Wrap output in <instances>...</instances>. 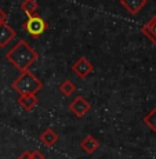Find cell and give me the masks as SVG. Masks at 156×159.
Returning a JSON list of instances; mask_svg holds the SVG:
<instances>
[{"label": "cell", "mask_w": 156, "mask_h": 159, "mask_svg": "<svg viewBox=\"0 0 156 159\" xmlns=\"http://www.w3.org/2000/svg\"><path fill=\"white\" fill-rule=\"evenodd\" d=\"M6 60L20 72L28 71L39 60V53L25 40H18L13 48L6 53Z\"/></svg>", "instance_id": "6da1fadb"}, {"label": "cell", "mask_w": 156, "mask_h": 159, "mask_svg": "<svg viewBox=\"0 0 156 159\" xmlns=\"http://www.w3.org/2000/svg\"><path fill=\"white\" fill-rule=\"evenodd\" d=\"M11 87L20 96H24V94H36L43 87V82L35 73H32L28 69V71H24L20 73V76L13 82Z\"/></svg>", "instance_id": "7a4b0ae2"}, {"label": "cell", "mask_w": 156, "mask_h": 159, "mask_svg": "<svg viewBox=\"0 0 156 159\" xmlns=\"http://www.w3.org/2000/svg\"><path fill=\"white\" fill-rule=\"evenodd\" d=\"M22 26L32 38H40L43 33L48 29V24L46 22L44 18L39 14L29 15Z\"/></svg>", "instance_id": "3957f363"}, {"label": "cell", "mask_w": 156, "mask_h": 159, "mask_svg": "<svg viewBox=\"0 0 156 159\" xmlns=\"http://www.w3.org/2000/svg\"><path fill=\"white\" fill-rule=\"evenodd\" d=\"M72 71L79 79H86L90 73H93L94 65L90 62V60L87 57L83 56L72 64Z\"/></svg>", "instance_id": "277c9868"}, {"label": "cell", "mask_w": 156, "mask_h": 159, "mask_svg": "<svg viewBox=\"0 0 156 159\" xmlns=\"http://www.w3.org/2000/svg\"><path fill=\"white\" fill-rule=\"evenodd\" d=\"M90 108H91L90 102H88L83 96H78L71 104H69V109H71L78 118H83V116L90 111Z\"/></svg>", "instance_id": "5b68a950"}, {"label": "cell", "mask_w": 156, "mask_h": 159, "mask_svg": "<svg viewBox=\"0 0 156 159\" xmlns=\"http://www.w3.org/2000/svg\"><path fill=\"white\" fill-rule=\"evenodd\" d=\"M15 38H17V30L13 29V26H10L7 22L0 25V48H4Z\"/></svg>", "instance_id": "8992f818"}, {"label": "cell", "mask_w": 156, "mask_h": 159, "mask_svg": "<svg viewBox=\"0 0 156 159\" xmlns=\"http://www.w3.org/2000/svg\"><path fill=\"white\" fill-rule=\"evenodd\" d=\"M119 3L128 14L136 15L142 10V7H145L146 0H119Z\"/></svg>", "instance_id": "52a82bcc"}, {"label": "cell", "mask_w": 156, "mask_h": 159, "mask_svg": "<svg viewBox=\"0 0 156 159\" xmlns=\"http://www.w3.org/2000/svg\"><path fill=\"white\" fill-rule=\"evenodd\" d=\"M18 105L24 109V111H33L35 107H38L39 104V98L35 96V94H24V96H20L17 100Z\"/></svg>", "instance_id": "ba28073f"}, {"label": "cell", "mask_w": 156, "mask_h": 159, "mask_svg": "<svg viewBox=\"0 0 156 159\" xmlns=\"http://www.w3.org/2000/svg\"><path fill=\"white\" fill-rule=\"evenodd\" d=\"M80 147L86 154H94V152L100 148V143L94 136H87V137H84V140L80 143Z\"/></svg>", "instance_id": "9c48e42d"}, {"label": "cell", "mask_w": 156, "mask_h": 159, "mask_svg": "<svg viewBox=\"0 0 156 159\" xmlns=\"http://www.w3.org/2000/svg\"><path fill=\"white\" fill-rule=\"evenodd\" d=\"M39 140H40L42 144H44L46 147H53L58 141V134L53 129H46L40 134Z\"/></svg>", "instance_id": "30bf717a"}, {"label": "cell", "mask_w": 156, "mask_h": 159, "mask_svg": "<svg viewBox=\"0 0 156 159\" xmlns=\"http://www.w3.org/2000/svg\"><path fill=\"white\" fill-rule=\"evenodd\" d=\"M142 33L151 39L152 43L156 44V15L142 26Z\"/></svg>", "instance_id": "8fae6325"}, {"label": "cell", "mask_w": 156, "mask_h": 159, "mask_svg": "<svg viewBox=\"0 0 156 159\" xmlns=\"http://www.w3.org/2000/svg\"><path fill=\"white\" fill-rule=\"evenodd\" d=\"M38 8H39V4L36 0H24V2L21 3V11H24V13L26 14V17L36 14Z\"/></svg>", "instance_id": "7c38bea8"}, {"label": "cell", "mask_w": 156, "mask_h": 159, "mask_svg": "<svg viewBox=\"0 0 156 159\" xmlns=\"http://www.w3.org/2000/svg\"><path fill=\"white\" fill-rule=\"evenodd\" d=\"M60 91L64 96H71L76 91V84L73 83L71 79H65L62 83L60 84Z\"/></svg>", "instance_id": "4fadbf2b"}, {"label": "cell", "mask_w": 156, "mask_h": 159, "mask_svg": "<svg viewBox=\"0 0 156 159\" xmlns=\"http://www.w3.org/2000/svg\"><path fill=\"white\" fill-rule=\"evenodd\" d=\"M144 123H145L151 130L156 131V108H154L145 118H144Z\"/></svg>", "instance_id": "5bb4252c"}, {"label": "cell", "mask_w": 156, "mask_h": 159, "mask_svg": "<svg viewBox=\"0 0 156 159\" xmlns=\"http://www.w3.org/2000/svg\"><path fill=\"white\" fill-rule=\"evenodd\" d=\"M7 18H8L7 13H6V11L3 10L2 7H0V25H2V24H6V22H7Z\"/></svg>", "instance_id": "9a60e30c"}, {"label": "cell", "mask_w": 156, "mask_h": 159, "mask_svg": "<svg viewBox=\"0 0 156 159\" xmlns=\"http://www.w3.org/2000/svg\"><path fill=\"white\" fill-rule=\"evenodd\" d=\"M30 158L32 159H44V155L40 151H32L30 152Z\"/></svg>", "instance_id": "2e32d148"}, {"label": "cell", "mask_w": 156, "mask_h": 159, "mask_svg": "<svg viewBox=\"0 0 156 159\" xmlns=\"http://www.w3.org/2000/svg\"><path fill=\"white\" fill-rule=\"evenodd\" d=\"M17 159H32V158H30V152H29V151L24 152V154H21Z\"/></svg>", "instance_id": "e0dca14e"}]
</instances>
